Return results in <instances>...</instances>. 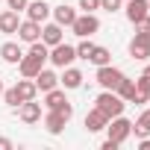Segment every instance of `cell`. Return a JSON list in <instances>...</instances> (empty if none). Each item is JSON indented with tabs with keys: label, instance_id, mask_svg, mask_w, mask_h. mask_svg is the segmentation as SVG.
Wrapping results in <instances>:
<instances>
[{
	"label": "cell",
	"instance_id": "obj_1",
	"mask_svg": "<svg viewBox=\"0 0 150 150\" xmlns=\"http://www.w3.org/2000/svg\"><path fill=\"white\" fill-rule=\"evenodd\" d=\"M94 106H97V109H100V112H103V115H106V118L112 121V118L124 115V106H127V103H124V100H121V97H118L115 91H106V88H103V91L97 94Z\"/></svg>",
	"mask_w": 150,
	"mask_h": 150
},
{
	"label": "cell",
	"instance_id": "obj_2",
	"mask_svg": "<svg viewBox=\"0 0 150 150\" xmlns=\"http://www.w3.org/2000/svg\"><path fill=\"white\" fill-rule=\"evenodd\" d=\"M71 30H74V35L88 38V35H94V33L100 30V21H97L94 12H86V15H77V21L71 24Z\"/></svg>",
	"mask_w": 150,
	"mask_h": 150
},
{
	"label": "cell",
	"instance_id": "obj_3",
	"mask_svg": "<svg viewBox=\"0 0 150 150\" xmlns=\"http://www.w3.org/2000/svg\"><path fill=\"white\" fill-rule=\"evenodd\" d=\"M56 68H68L74 59H77V47H71V44H65V41H59V44H53L50 47V56H47Z\"/></svg>",
	"mask_w": 150,
	"mask_h": 150
},
{
	"label": "cell",
	"instance_id": "obj_4",
	"mask_svg": "<svg viewBox=\"0 0 150 150\" xmlns=\"http://www.w3.org/2000/svg\"><path fill=\"white\" fill-rule=\"evenodd\" d=\"M106 129H109V138H112V141L124 144V141L132 135V121H127L124 115H118V118H112V121L106 124Z\"/></svg>",
	"mask_w": 150,
	"mask_h": 150
},
{
	"label": "cell",
	"instance_id": "obj_5",
	"mask_svg": "<svg viewBox=\"0 0 150 150\" xmlns=\"http://www.w3.org/2000/svg\"><path fill=\"white\" fill-rule=\"evenodd\" d=\"M121 80H124V71H118V68H112V65H100V68H97V83H100V88L115 91Z\"/></svg>",
	"mask_w": 150,
	"mask_h": 150
},
{
	"label": "cell",
	"instance_id": "obj_6",
	"mask_svg": "<svg viewBox=\"0 0 150 150\" xmlns=\"http://www.w3.org/2000/svg\"><path fill=\"white\" fill-rule=\"evenodd\" d=\"M129 56L132 59H150V33H135V38L129 41Z\"/></svg>",
	"mask_w": 150,
	"mask_h": 150
},
{
	"label": "cell",
	"instance_id": "obj_7",
	"mask_svg": "<svg viewBox=\"0 0 150 150\" xmlns=\"http://www.w3.org/2000/svg\"><path fill=\"white\" fill-rule=\"evenodd\" d=\"M18 38L21 41H27V44H33V41H38L41 38V24H35V21H21L18 24Z\"/></svg>",
	"mask_w": 150,
	"mask_h": 150
},
{
	"label": "cell",
	"instance_id": "obj_8",
	"mask_svg": "<svg viewBox=\"0 0 150 150\" xmlns=\"http://www.w3.org/2000/svg\"><path fill=\"white\" fill-rule=\"evenodd\" d=\"M18 118H21L24 124H35V121H41V103H35V100H24V103L18 106Z\"/></svg>",
	"mask_w": 150,
	"mask_h": 150
},
{
	"label": "cell",
	"instance_id": "obj_9",
	"mask_svg": "<svg viewBox=\"0 0 150 150\" xmlns=\"http://www.w3.org/2000/svg\"><path fill=\"white\" fill-rule=\"evenodd\" d=\"M18 68H21V77H35V74L44 68V59H38V56H33V53H27V56H21V62H18Z\"/></svg>",
	"mask_w": 150,
	"mask_h": 150
},
{
	"label": "cell",
	"instance_id": "obj_10",
	"mask_svg": "<svg viewBox=\"0 0 150 150\" xmlns=\"http://www.w3.org/2000/svg\"><path fill=\"white\" fill-rule=\"evenodd\" d=\"M50 15V6L44 3V0H33V3H27V18L35 21V24H44Z\"/></svg>",
	"mask_w": 150,
	"mask_h": 150
},
{
	"label": "cell",
	"instance_id": "obj_11",
	"mask_svg": "<svg viewBox=\"0 0 150 150\" xmlns=\"http://www.w3.org/2000/svg\"><path fill=\"white\" fill-rule=\"evenodd\" d=\"M33 80H35V88H38V91H50V88L59 86V77H56L53 71H47V68H41Z\"/></svg>",
	"mask_w": 150,
	"mask_h": 150
},
{
	"label": "cell",
	"instance_id": "obj_12",
	"mask_svg": "<svg viewBox=\"0 0 150 150\" xmlns=\"http://www.w3.org/2000/svg\"><path fill=\"white\" fill-rule=\"evenodd\" d=\"M65 124H68V118H65L62 112H56V109H50V112H47V118H44V127H47V132H50V135H59V132L65 129Z\"/></svg>",
	"mask_w": 150,
	"mask_h": 150
},
{
	"label": "cell",
	"instance_id": "obj_13",
	"mask_svg": "<svg viewBox=\"0 0 150 150\" xmlns=\"http://www.w3.org/2000/svg\"><path fill=\"white\" fill-rule=\"evenodd\" d=\"M106 124H109V118H106L97 106L86 115V129H88V132H100V129H106Z\"/></svg>",
	"mask_w": 150,
	"mask_h": 150
},
{
	"label": "cell",
	"instance_id": "obj_14",
	"mask_svg": "<svg viewBox=\"0 0 150 150\" xmlns=\"http://www.w3.org/2000/svg\"><path fill=\"white\" fill-rule=\"evenodd\" d=\"M18 12L15 9H6V12H0V33H6V35H12V33H18Z\"/></svg>",
	"mask_w": 150,
	"mask_h": 150
},
{
	"label": "cell",
	"instance_id": "obj_15",
	"mask_svg": "<svg viewBox=\"0 0 150 150\" xmlns=\"http://www.w3.org/2000/svg\"><path fill=\"white\" fill-rule=\"evenodd\" d=\"M127 18H129V24H138L141 18H147V0H129L127 3Z\"/></svg>",
	"mask_w": 150,
	"mask_h": 150
},
{
	"label": "cell",
	"instance_id": "obj_16",
	"mask_svg": "<svg viewBox=\"0 0 150 150\" xmlns=\"http://www.w3.org/2000/svg\"><path fill=\"white\" fill-rule=\"evenodd\" d=\"M59 83L65 86V88H80L83 86V71H77V68H65V74H62V77H59Z\"/></svg>",
	"mask_w": 150,
	"mask_h": 150
},
{
	"label": "cell",
	"instance_id": "obj_17",
	"mask_svg": "<svg viewBox=\"0 0 150 150\" xmlns=\"http://www.w3.org/2000/svg\"><path fill=\"white\" fill-rule=\"evenodd\" d=\"M53 18H56V24H59V27H71L74 21H77V9H71V6H65V3H62V6H56V9H53Z\"/></svg>",
	"mask_w": 150,
	"mask_h": 150
},
{
	"label": "cell",
	"instance_id": "obj_18",
	"mask_svg": "<svg viewBox=\"0 0 150 150\" xmlns=\"http://www.w3.org/2000/svg\"><path fill=\"white\" fill-rule=\"evenodd\" d=\"M18 97H21V103L24 100H35V94H38V88H35V80H30V77H24V80H18Z\"/></svg>",
	"mask_w": 150,
	"mask_h": 150
},
{
	"label": "cell",
	"instance_id": "obj_19",
	"mask_svg": "<svg viewBox=\"0 0 150 150\" xmlns=\"http://www.w3.org/2000/svg\"><path fill=\"white\" fill-rule=\"evenodd\" d=\"M0 56H3V62H9V65H18L24 53H21V47H18L15 41H6L3 47H0Z\"/></svg>",
	"mask_w": 150,
	"mask_h": 150
},
{
	"label": "cell",
	"instance_id": "obj_20",
	"mask_svg": "<svg viewBox=\"0 0 150 150\" xmlns=\"http://www.w3.org/2000/svg\"><path fill=\"white\" fill-rule=\"evenodd\" d=\"M41 41H44L47 47L59 44V41H62V27H59V24H47V27L41 30Z\"/></svg>",
	"mask_w": 150,
	"mask_h": 150
},
{
	"label": "cell",
	"instance_id": "obj_21",
	"mask_svg": "<svg viewBox=\"0 0 150 150\" xmlns=\"http://www.w3.org/2000/svg\"><path fill=\"white\" fill-rule=\"evenodd\" d=\"M132 132H135L138 138H144V135H150V109H144V112L138 115V121L132 124Z\"/></svg>",
	"mask_w": 150,
	"mask_h": 150
},
{
	"label": "cell",
	"instance_id": "obj_22",
	"mask_svg": "<svg viewBox=\"0 0 150 150\" xmlns=\"http://www.w3.org/2000/svg\"><path fill=\"white\" fill-rule=\"evenodd\" d=\"M115 94H118V97H121L124 103H129V100H132V94H135V83L124 77V80L118 83V88H115Z\"/></svg>",
	"mask_w": 150,
	"mask_h": 150
},
{
	"label": "cell",
	"instance_id": "obj_23",
	"mask_svg": "<svg viewBox=\"0 0 150 150\" xmlns=\"http://www.w3.org/2000/svg\"><path fill=\"white\" fill-rule=\"evenodd\" d=\"M88 62H94L97 68H100V65H112V53H109L106 47H94L91 56H88Z\"/></svg>",
	"mask_w": 150,
	"mask_h": 150
},
{
	"label": "cell",
	"instance_id": "obj_24",
	"mask_svg": "<svg viewBox=\"0 0 150 150\" xmlns=\"http://www.w3.org/2000/svg\"><path fill=\"white\" fill-rule=\"evenodd\" d=\"M44 94H47V100H44V106H47V109H56L59 103H65V100H68V97H65V91H59V86H56V88H50V91H44Z\"/></svg>",
	"mask_w": 150,
	"mask_h": 150
},
{
	"label": "cell",
	"instance_id": "obj_25",
	"mask_svg": "<svg viewBox=\"0 0 150 150\" xmlns=\"http://www.w3.org/2000/svg\"><path fill=\"white\" fill-rule=\"evenodd\" d=\"M94 47H97V44H91L88 38H83V41L77 44V59H86V62H88V56H91V50H94Z\"/></svg>",
	"mask_w": 150,
	"mask_h": 150
},
{
	"label": "cell",
	"instance_id": "obj_26",
	"mask_svg": "<svg viewBox=\"0 0 150 150\" xmlns=\"http://www.w3.org/2000/svg\"><path fill=\"white\" fill-rule=\"evenodd\" d=\"M3 100H6V106L18 109V106H21V97H18V88H15V86H12V88H3Z\"/></svg>",
	"mask_w": 150,
	"mask_h": 150
},
{
	"label": "cell",
	"instance_id": "obj_27",
	"mask_svg": "<svg viewBox=\"0 0 150 150\" xmlns=\"http://www.w3.org/2000/svg\"><path fill=\"white\" fill-rule=\"evenodd\" d=\"M80 9L83 12H94V9H100V0H80Z\"/></svg>",
	"mask_w": 150,
	"mask_h": 150
},
{
	"label": "cell",
	"instance_id": "obj_28",
	"mask_svg": "<svg viewBox=\"0 0 150 150\" xmlns=\"http://www.w3.org/2000/svg\"><path fill=\"white\" fill-rule=\"evenodd\" d=\"M100 9H106V12H118V9H121V0H100Z\"/></svg>",
	"mask_w": 150,
	"mask_h": 150
},
{
	"label": "cell",
	"instance_id": "obj_29",
	"mask_svg": "<svg viewBox=\"0 0 150 150\" xmlns=\"http://www.w3.org/2000/svg\"><path fill=\"white\" fill-rule=\"evenodd\" d=\"M9 3V9H15V12H24L27 9V0H6Z\"/></svg>",
	"mask_w": 150,
	"mask_h": 150
},
{
	"label": "cell",
	"instance_id": "obj_30",
	"mask_svg": "<svg viewBox=\"0 0 150 150\" xmlns=\"http://www.w3.org/2000/svg\"><path fill=\"white\" fill-rule=\"evenodd\" d=\"M135 27H138V33H150V15H147V18H141Z\"/></svg>",
	"mask_w": 150,
	"mask_h": 150
},
{
	"label": "cell",
	"instance_id": "obj_31",
	"mask_svg": "<svg viewBox=\"0 0 150 150\" xmlns=\"http://www.w3.org/2000/svg\"><path fill=\"white\" fill-rule=\"evenodd\" d=\"M118 147H121V144H118V141H112V138H106V141H103V150H118Z\"/></svg>",
	"mask_w": 150,
	"mask_h": 150
},
{
	"label": "cell",
	"instance_id": "obj_32",
	"mask_svg": "<svg viewBox=\"0 0 150 150\" xmlns=\"http://www.w3.org/2000/svg\"><path fill=\"white\" fill-rule=\"evenodd\" d=\"M12 147H15V144H12L9 138H0V150H12Z\"/></svg>",
	"mask_w": 150,
	"mask_h": 150
},
{
	"label": "cell",
	"instance_id": "obj_33",
	"mask_svg": "<svg viewBox=\"0 0 150 150\" xmlns=\"http://www.w3.org/2000/svg\"><path fill=\"white\" fill-rule=\"evenodd\" d=\"M138 150H150V138H147V135L138 141Z\"/></svg>",
	"mask_w": 150,
	"mask_h": 150
},
{
	"label": "cell",
	"instance_id": "obj_34",
	"mask_svg": "<svg viewBox=\"0 0 150 150\" xmlns=\"http://www.w3.org/2000/svg\"><path fill=\"white\" fill-rule=\"evenodd\" d=\"M0 97H3V80H0Z\"/></svg>",
	"mask_w": 150,
	"mask_h": 150
},
{
	"label": "cell",
	"instance_id": "obj_35",
	"mask_svg": "<svg viewBox=\"0 0 150 150\" xmlns=\"http://www.w3.org/2000/svg\"><path fill=\"white\" fill-rule=\"evenodd\" d=\"M147 15H150V0H147Z\"/></svg>",
	"mask_w": 150,
	"mask_h": 150
},
{
	"label": "cell",
	"instance_id": "obj_36",
	"mask_svg": "<svg viewBox=\"0 0 150 150\" xmlns=\"http://www.w3.org/2000/svg\"><path fill=\"white\" fill-rule=\"evenodd\" d=\"M147 103H150V100H147Z\"/></svg>",
	"mask_w": 150,
	"mask_h": 150
}]
</instances>
